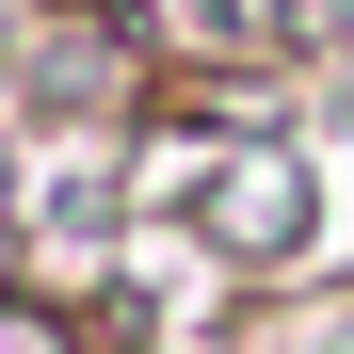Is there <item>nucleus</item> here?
<instances>
[{"label": "nucleus", "instance_id": "nucleus-1", "mask_svg": "<svg viewBox=\"0 0 354 354\" xmlns=\"http://www.w3.org/2000/svg\"><path fill=\"white\" fill-rule=\"evenodd\" d=\"M177 209H194L209 258H290L322 194H306V161H290V145H225L209 177H177Z\"/></svg>", "mask_w": 354, "mask_h": 354}, {"label": "nucleus", "instance_id": "nucleus-2", "mask_svg": "<svg viewBox=\"0 0 354 354\" xmlns=\"http://www.w3.org/2000/svg\"><path fill=\"white\" fill-rule=\"evenodd\" d=\"M0 354H97V338L48 306V290H0Z\"/></svg>", "mask_w": 354, "mask_h": 354}]
</instances>
